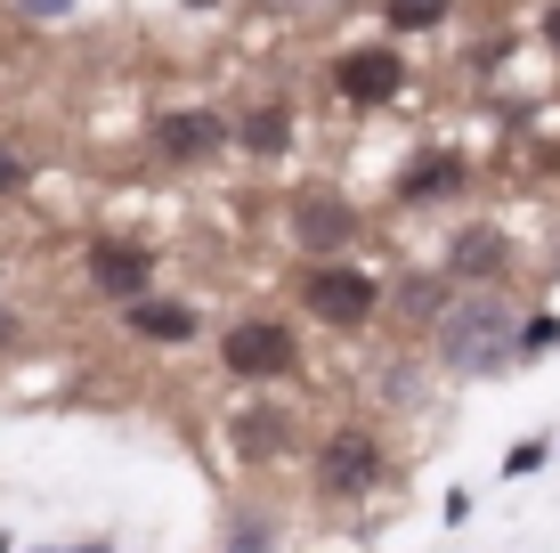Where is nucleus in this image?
<instances>
[{"instance_id":"f257e3e1","label":"nucleus","mask_w":560,"mask_h":553,"mask_svg":"<svg viewBox=\"0 0 560 553\" xmlns=\"http://www.w3.org/2000/svg\"><path fill=\"white\" fill-rule=\"evenodd\" d=\"M520 334H528V318H520L495 285H471V293H455L447 310L431 318L439 367H455V375H504L520 358Z\"/></svg>"},{"instance_id":"f03ea898","label":"nucleus","mask_w":560,"mask_h":553,"mask_svg":"<svg viewBox=\"0 0 560 553\" xmlns=\"http://www.w3.org/2000/svg\"><path fill=\"white\" fill-rule=\"evenodd\" d=\"M301 310L308 318H325V326H365V318L382 310V285L358 269V261H317V269L301 277Z\"/></svg>"},{"instance_id":"7ed1b4c3","label":"nucleus","mask_w":560,"mask_h":553,"mask_svg":"<svg viewBox=\"0 0 560 553\" xmlns=\"http://www.w3.org/2000/svg\"><path fill=\"white\" fill-rule=\"evenodd\" d=\"M220 367L228 375H244V383H277V375H293L301 367V342L284 318H236L220 342Z\"/></svg>"},{"instance_id":"20e7f679","label":"nucleus","mask_w":560,"mask_h":553,"mask_svg":"<svg viewBox=\"0 0 560 553\" xmlns=\"http://www.w3.org/2000/svg\"><path fill=\"white\" fill-rule=\"evenodd\" d=\"M374 481H382V440H374V431H334V440L317 448V488L334 505L365 497Z\"/></svg>"},{"instance_id":"39448f33","label":"nucleus","mask_w":560,"mask_h":553,"mask_svg":"<svg viewBox=\"0 0 560 553\" xmlns=\"http://www.w3.org/2000/svg\"><path fill=\"white\" fill-rule=\"evenodd\" d=\"M334 82H341V99H350V106H382V99L407 90V57H398V49H350Z\"/></svg>"},{"instance_id":"423d86ee","label":"nucleus","mask_w":560,"mask_h":553,"mask_svg":"<svg viewBox=\"0 0 560 553\" xmlns=\"http://www.w3.org/2000/svg\"><path fill=\"white\" fill-rule=\"evenodd\" d=\"M90 285L114 293V301H147L154 253H147V244H90Z\"/></svg>"},{"instance_id":"0eeeda50","label":"nucleus","mask_w":560,"mask_h":553,"mask_svg":"<svg viewBox=\"0 0 560 553\" xmlns=\"http://www.w3.org/2000/svg\"><path fill=\"white\" fill-rule=\"evenodd\" d=\"M154 147H163L171 163H203L211 147H228V123H220V114H203V106L163 114V123H154Z\"/></svg>"},{"instance_id":"6e6552de","label":"nucleus","mask_w":560,"mask_h":553,"mask_svg":"<svg viewBox=\"0 0 560 553\" xmlns=\"http://www.w3.org/2000/svg\"><path fill=\"white\" fill-rule=\"evenodd\" d=\"M293 237L317 244V253H334V244L358 237V212H350V204H334V196H301L293 204Z\"/></svg>"},{"instance_id":"1a4fd4ad","label":"nucleus","mask_w":560,"mask_h":553,"mask_svg":"<svg viewBox=\"0 0 560 553\" xmlns=\"http://www.w3.org/2000/svg\"><path fill=\"white\" fill-rule=\"evenodd\" d=\"M130 334L139 342H196V310H187V301H130V318H122Z\"/></svg>"},{"instance_id":"9d476101","label":"nucleus","mask_w":560,"mask_h":553,"mask_svg":"<svg viewBox=\"0 0 560 553\" xmlns=\"http://www.w3.org/2000/svg\"><path fill=\"white\" fill-rule=\"evenodd\" d=\"M455 180H463L455 155H415L398 171V204H439V196H455Z\"/></svg>"},{"instance_id":"9b49d317","label":"nucleus","mask_w":560,"mask_h":553,"mask_svg":"<svg viewBox=\"0 0 560 553\" xmlns=\"http://www.w3.org/2000/svg\"><path fill=\"white\" fill-rule=\"evenodd\" d=\"M447 269H455V277H471V285H479V277H495V269H504V228H463Z\"/></svg>"},{"instance_id":"f8f14e48","label":"nucleus","mask_w":560,"mask_h":553,"mask_svg":"<svg viewBox=\"0 0 560 553\" xmlns=\"http://www.w3.org/2000/svg\"><path fill=\"white\" fill-rule=\"evenodd\" d=\"M244 147H253V155H284V147H293V114H284V106H260L253 123H244Z\"/></svg>"},{"instance_id":"ddd939ff","label":"nucleus","mask_w":560,"mask_h":553,"mask_svg":"<svg viewBox=\"0 0 560 553\" xmlns=\"http://www.w3.org/2000/svg\"><path fill=\"white\" fill-rule=\"evenodd\" d=\"M382 16H390V33H422L447 16V0H382Z\"/></svg>"},{"instance_id":"4468645a","label":"nucleus","mask_w":560,"mask_h":553,"mask_svg":"<svg viewBox=\"0 0 560 553\" xmlns=\"http://www.w3.org/2000/svg\"><path fill=\"white\" fill-rule=\"evenodd\" d=\"M236 440L253 448V456H277V440H284V415H244V424H236Z\"/></svg>"},{"instance_id":"2eb2a0df","label":"nucleus","mask_w":560,"mask_h":553,"mask_svg":"<svg viewBox=\"0 0 560 553\" xmlns=\"http://www.w3.org/2000/svg\"><path fill=\"white\" fill-rule=\"evenodd\" d=\"M545 456H552V440H545V431H528V440L504 456V472H512V481H528V472H545Z\"/></svg>"},{"instance_id":"dca6fc26","label":"nucleus","mask_w":560,"mask_h":553,"mask_svg":"<svg viewBox=\"0 0 560 553\" xmlns=\"http://www.w3.org/2000/svg\"><path fill=\"white\" fill-rule=\"evenodd\" d=\"M560 350V318H528V334H520V358H545Z\"/></svg>"},{"instance_id":"f3484780","label":"nucleus","mask_w":560,"mask_h":553,"mask_svg":"<svg viewBox=\"0 0 560 553\" xmlns=\"http://www.w3.org/2000/svg\"><path fill=\"white\" fill-rule=\"evenodd\" d=\"M16 187H25V155H9V147H0V196H16Z\"/></svg>"},{"instance_id":"a211bd4d","label":"nucleus","mask_w":560,"mask_h":553,"mask_svg":"<svg viewBox=\"0 0 560 553\" xmlns=\"http://www.w3.org/2000/svg\"><path fill=\"white\" fill-rule=\"evenodd\" d=\"M439 521H447V529L471 521V488H447V512H439Z\"/></svg>"},{"instance_id":"6ab92c4d","label":"nucleus","mask_w":560,"mask_h":553,"mask_svg":"<svg viewBox=\"0 0 560 553\" xmlns=\"http://www.w3.org/2000/svg\"><path fill=\"white\" fill-rule=\"evenodd\" d=\"M73 9V0H16V16H42V25H49V16H66Z\"/></svg>"},{"instance_id":"aec40b11","label":"nucleus","mask_w":560,"mask_h":553,"mask_svg":"<svg viewBox=\"0 0 560 553\" xmlns=\"http://www.w3.org/2000/svg\"><path fill=\"white\" fill-rule=\"evenodd\" d=\"M545 42L560 49V0H552V9H545Z\"/></svg>"},{"instance_id":"412c9836","label":"nucleus","mask_w":560,"mask_h":553,"mask_svg":"<svg viewBox=\"0 0 560 553\" xmlns=\"http://www.w3.org/2000/svg\"><path fill=\"white\" fill-rule=\"evenodd\" d=\"M293 9H341V0H293Z\"/></svg>"},{"instance_id":"4be33fe9","label":"nucleus","mask_w":560,"mask_h":553,"mask_svg":"<svg viewBox=\"0 0 560 553\" xmlns=\"http://www.w3.org/2000/svg\"><path fill=\"white\" fill-rule=\"evenodd\" d=\"M0 342H16V326H9V310H0Z\"/></svg>"},{"instance_id":"5701e85b","label":"nucleus","mask_w":560,"mask_h":553,"mask_svg":"<svg viewBox=\"0 0 560 553\" xmlns=\"http://www.w3.org/2000/svg\"><path fill=\"white\" fill-rule=\"evenodd\" d=\"M73 553H114V545H106V538H98V545H73Z\"/></svg>"},{"instance_id":"b1692460","label":"nucleus","mask_w":560,"mask_h":553,"mask_svg":"<svg viewBox=\"0 0 560 553\" xmlns=\"http://www.w3.org/2000/svg\"><path fill=\"white\" fill-rule=\"evenodd\" d=\"M187 9H211V0H187Z\"/></svg>"},{"instance_id":"393cba45","label":"nucleus","mask_w":560,"mask_h":553,"mask_svg":"<svg viewBox=\"0 0 560 553\" xmlns=\"http://www.w3.org/2000/svg\"><path fill=\"white\" fill-rule=\"evenodd\" d=\"M0 553H9V538H0Z\"/></svg>"}]
</instances>
